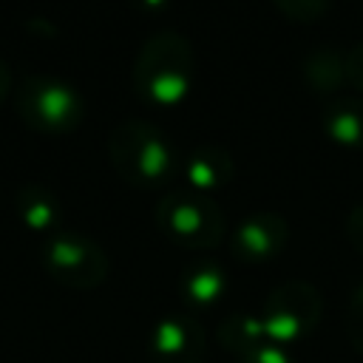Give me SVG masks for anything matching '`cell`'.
<instances>
[{"mask_svg":"<svg viewBox=\"0 0 363 363\" xmlns=\"http://www.w3.org/2000/svg\"><path fill=\"white\" fill-rule=\"evenodd\" d=\"M306 74L315 77V85L323 88V91H332L337 82H349L346 77V54H337V51H320L315 54L309 62H306Z\"/></svg>","mask_w":363,"mask_h":363,"instance_id":"14","label":"cell"},{"mask_svg":"<svg viewBox=\"0 0 363 363\" xmlns=\"http://www.w3.org/2000/svg\"><path fill=\"white\" fill-rule=\"evenodd\" d=\"M17 213L31 230H54L60 218V204L57 199L40 187V184H26L17 190Z\"/></svg>","mask_w":363,"mask_h":363,"instance_id":"13","label":"cell"},{"mask_svg":"<svg viewBox=\"0 0 363 363\" xmlns=\"http://www.w3.org/2000/svg\"><path fill=\"white\" fill-rule=\"evenodd\" d=\"M182 176L193 193L207 196L230 182L233 159H230V153H224L218 147H199L187 159H182Z\"/></svg>","mask_w":363,"mask_h":363,"instance_id":"9","label":"cell"},{"mask_svg":"<svg viewBox=\"0 0 363 363\" xmlns=\"http://www.w3.org/2000/svg\"><path fill=\"white\" fill-rule=\"evenodd\" d=\"M346 77H349V85L363 91V43L346 51Z\"/></svg>","mask_w":363,"mask_h":363,"instance_id":"18","label":"cell"},{"mask_svg":"<svg viewBox=\"0 0 363 363\" xmlns=\"http://www.w3.org/2000/svg\"><path fill=\"white\" fill-rule=\"evenodd\" d=\"M156 221L170 241L187 250H210L224 238L221 207L210 196H201L193 190L164 196L159 201Z\"/></svg>","mask_w":363,"mask_h":363,"instance_id":"3","label":"cell"},{"mask_svg":"<svg viewBox=\"0 0 363 363\" xmlns=\"http://www.w3.org/2000/svg\"><path fill=\"white\" fill-rule=\"evenodd\" d=\"M111 162L116 173L139 187L164 184L170 176L182 173V162L164 133L142 119H128L111 133Z\"/></svg>","mask_w":363,"mask_h":363,"instance_id":"2","label":"cell"},{"mask_svg":"<svg viewBox=\"0 0 363 363\" xmlns=\"http://www.w3.org/2000/svg\"><path fill=\"white\" fill-rule=\"evenodd\" d=\"M9 91H11V71H9V65L0 60V99H6Z\"/></svg>","mask_w":363,"mask_h":363,"instance_id":"20","label":"cell"},{"mask_svg":"<svg viewBox=\"0 0 363 363\" xmlns=\"http://www.w3.org/2000/svg\"><path fill=\"white\" fill-rule=\"evenodd\" d=\"M179 292L184 303H190L193 309H213L227 295V272L216 261H199L190 269H184Z\"/></svg>","mask_w":363,"mask_h":363,"instance_id":"10","label":"cell"},{"mask_svg":"<svg viewBox=\"0 0 363 363\" xmlns=\"http://www.w3.org/2000/svg\"><path fill=\"white\" fill-rule=\"evenodd\" d=\"M241 363H295V357L284 349V346H275V343H264L261 349H255L252 354H247Z\"/></svg>","mask_w":363,"mask_h":363,"instance_id":"17","label":"cell"},{"mask_svg":"<svg viewBox=\"0 0 363 363\" xmlns=\"http://www.w3.org/2000/svg\"><path fill=\"white\" fill-rule=\"evenodd\" d=\"M346 335L349 343L354 346V352L363 354V281L357 284V289L349 298V309H346Z\"/></svg>","mask_w":363,"mask_h":363,"instance_id":"15","label":"cell"},{"mask_svg":"<svg viewBox=\"0 0 363 363\" xmlns=\"http://www.w3.org/2000/svg\"><path fill=\"white\" fill-rule=\"evenodd\" d=\"M261 320H264L267 340H272L275 346L295 343L318 326L320 295L315 286H309L303 281H286L269 292Z\"/></svg>","mask_w":363,"mask_h":363,"instance_id":"5","label":"cell"},{"mask_svg":"<svg viewBox=\"0 0 363 363\" xmlns=\"http://www.w3.org/2000/svg\"><path fill=\"white\" fill-rule=\"evenodd\" d=\"M323 130L343 147H363V99H335L326 105Z\"/></svg>","mask_w":363,"mask_h":363,"instance_id":"12","label":"cell"},{"mask_svg":"<svg viewBox=\"0 0 363 363\" xmlns=\"http://www.w3.org/2000/svg\"><path fill=\"white\" fill-rule=\"evenodd\" d=\"M43 255L51 275L71 286H96L108 272L105 252L82 235H54L48 238Z\"/></svg>","mask_w":363,"mask_h":363,"instance_id":"6","label":"cell"},{"mask_svg":"<svg viewBox=\"0 0 363 363\" xmlns=\"http://www.w3.org/2000/svg\"><path fill=\"white\" fill-rule=\"evenodd\" d=\"M150 363H207V337L196 318L167 315L150 335Z\"/></svg>","mask_w":363,"mask_h":363,"instance_id":"7","label":"cell"},{"mask_svg":"<svg viewBox=\"0 0 363 363\" xmlns=\"http://www.w3.org/2000/svg\"><path fill=\"white\" fill-rule=\"evenodd\" d=\"M133 85L142 99L159 108L179 105L193 85V51L182 34L162 31L150 37L133 65Z\"/></svg>","mask_w":363,"mask_h":363,"instance_id":"1","label":"cell"},{"mask_svg":"<svg viewBox=\"0 0 363 363\" xmlns=\"http://www.w3.org/2000/svg\"><path fill=\"white\" fill-rule=\"evenodd\" d=\"M286 235V221L278 213H255L235 227L230 250L244 264H264L284 250Z\"/></svg>","mask_w":363,"mask_h":363,"instance_id":"8","label":"cell"},{"mask_svg":"<svg viewBox=\"0 0 363 363\" xmlns=\"http://www.w3.org/2000/svg\"><path fill=\"white\" fill-rule=\"evenodd\" d=\"M346 233H349V241L357 247V252H363V204H357L349 218H346Z\"/></svg>","mask_w":363,"mask_h":363,"instance_id":"19","label":"cell"},{"mask_svg":"<svg viewBox=\"0 0 363 363\" xmlns=\"http://www.w3.org/2000/svg\"><path fill=\"white\" fill-rule=\"evenodd\" d=\"M139 3H142V6H147V9H162L167 0H139Z\"/></svg>","mask_w":363,"mask_h":363,"instance_id":"21","label":"cell"},{"mask_svg":"<svg viewBox=\"0 0 363 363\" xmlns=\"http://www.w3.org/2000/svg\"><path fill=\"white\" fill-rule=\"evenodd\" d=\"M326 3L329 0H275V6L284 14L295 17V20H312V17H318L326 9Z\"/></svg>","mask_w":363,"mask_h":363,"instance_id":"16","label":"cell"},{"mask_svg":"<svg viewBox=\"0 0 363 363\" xmlns=\"http://www.w3.org/2000/svg\"><path fill=\"white\" fill-rule=\"evenodd\" d=\"M17 111L40 133H68L82 119V96L57 77L34 74L17 91Z\"/></svg>","mask_w":363,"mask_h":363,"instance_id":"4","label":"cell"},{"mask_svg":"<svg viewBox=\"0 0 363 363\" xmlns=\"http://www.w3.org/2000/svg\"><path fill=\"white\" fill-rule=\"evenodd\" d=\"M267 340V332H264V320L261 315H250V312H235L230 318L221 320L218 326V346L233 352L235 357H247L252 354L255 349H261Z\"/></svg>","mask_w":363,"mask_h":363,"instance_id":"11","label":"cell"}]
</instances>
